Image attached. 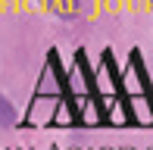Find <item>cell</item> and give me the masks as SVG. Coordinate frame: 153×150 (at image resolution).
<instances>
[{
	"instance_id": "cell-1",
	"label": "cell",
	"mask_w": 153,
	"mask_h": 150,
	"mask_svg": "<svg viewBox=\"0 0 153 150\" xmlns=\"http://www.w3.org/2000/svg\"><path fill=\"white\" fill-rule=\"evenodd\" d=\"M16 119H19V113H16V106H13V100L6 97V94H0V128H13Z\"/></svg>"
},
{
	"instance_id": "cell-2",
	"label": "cell",
	"mask_w": 153,
	"mask_h": 150,
	"mask_svg": "<svg viewBox=\"0 0 153 150\" xmlns=\"http://www.w3.org/2000/svg\"><path fill=\"white\" fill-rule=\"evenodd\" d=\"M50 3H56V6H78V0H50Z\"/></svg>"
}]
</instances>
